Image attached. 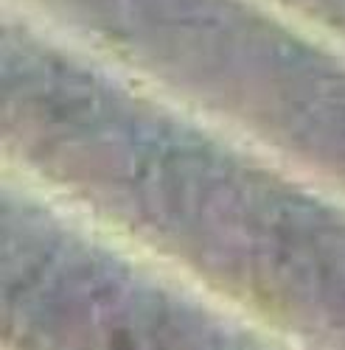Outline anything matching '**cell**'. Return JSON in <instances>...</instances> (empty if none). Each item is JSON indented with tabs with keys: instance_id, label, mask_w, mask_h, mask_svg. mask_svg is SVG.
<instances>
[]
</instances>
